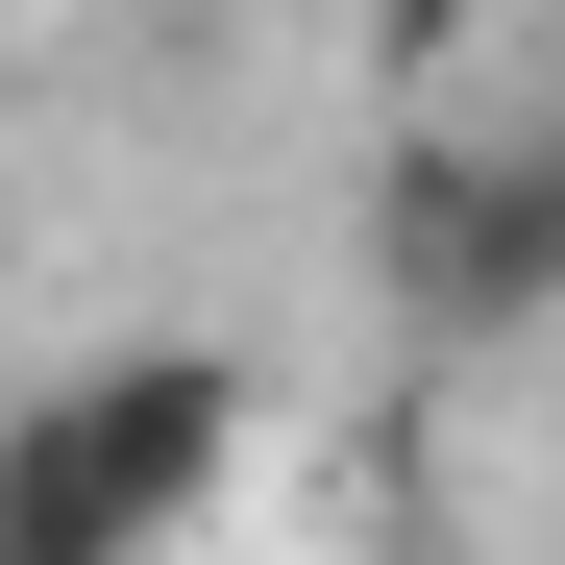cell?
I'll return each mask as SVG.
<instances>
[{
    "instance_id": "cell-2",
    "label": "cell",
    "mask_w": 565,
    "mask_h": 565,
    "mask_svg": "<svg viewBox=\"0 0 565 565\" xmlns=\"http://www.w3.org/2000/svg\"><path fill=\"white\" fill-rule=\"evenodd\" d=\"M369 270H394L418 344H541L565 320V172H541V124H418L369 172Z\"/></svg>"
},
{
    "instance_id": "cell-1",
    "label": "cell",
    "mask_w": 565,
    "mask_h": 565,
    "mask_svg": "<svg viewBox=\"0 0 565 565\" xmlns=\"http://www.w3.org/2000/svg\"><path fill=\"white\" fill-rule=\"evenodd\" d=\"M246 443H270V394L222 344H74L0 418V565H172L246 492Z\"/></svg>"
}]
</instances>
